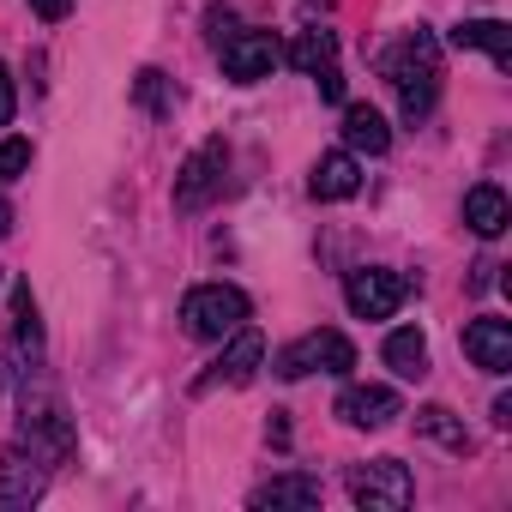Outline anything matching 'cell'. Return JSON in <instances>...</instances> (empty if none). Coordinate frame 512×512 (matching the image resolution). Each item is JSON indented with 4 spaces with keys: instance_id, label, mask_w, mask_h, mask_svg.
Masks as SVG:
<instances>
[{
    "instance_id": "22",
    "label": "cell",
    "mask_w": 512,
    "mask_h": 512,
    "mask_svg": "<svg viewBox=\"0 0 512 512\" xmlns=\"http://www.w3.org/2000/svg\"><path fill=\"white\" fill-rule=\"evenodd\" d=\"M31 169V139H0V181H19Z\"/></svg>"
},
{
    "instance_id": "17",
    "label": "cell",
    "mask_w": 512,
    "mask_h": 512,
    "mask_svg": "<svg viewBox=\"0 0 512 512\" xmlns=\"http://www.w3.org/2000/svg\"><path fill=\"white\" fill-rule=\"evenodd\" d=\"M290 67L296 73H326V67H338V37L332 31H302L296 43H290Z\"/></svg>"
},
{
    "instance_id": "10",
    "label": "cell",
    "mask_w": 512,
    "mask_h": 512,
    "mask_svg": "<svg viewBox=\"0 0 512 512\" xmlns=\"http://www.w3.org/2000/svg\"><path fill=\"white\" fill-rule=\"evenodd\" d=\"M464 356L482 374H512V320H470L464 326Z\"/></svg>"
},
{
    "instance_id": "6",
    "label": "cell",
    "mask_w": 512,
    "mask_h": 512,
    "mask_svg": "<svg viewBox=\"0 0 512 512\" xmlns=\"http://www.w3.org/2000/svg\"><path fill=\"white\" fill-rule=\"evenodd\" d=\"M404 296H410V284L386 266H362V272L344 278V302H350L356 320H392L404 308Z\"/></svg>"
},
{
    "instance_id": "4",
    "label": "cell",
    "mask_w": 512,
    "mask_h": 512,
    "mask_svg": "<svg viewBox=\"0 0 512 512\" xmlns=\"http://www.w3.org/2000/svg\"><path fill=\"white\" fill-rule=\"evenodd\" d=\"M416 494L410 470L398 458H374V464H350V500L368 512H404Z\"/></svg>"
},
{
    "instance_id": "20",
    "label": "cell",
    "mask_w": 512,
    "mask_h": 512,
    "mask_svg": "<svg viewBox=\"0 0 512 512\" xmlns=\"http://www.w3.org/2000/svg\"><path fill=\"white\" fill-rule=\"evenodd\" d=\"M13 320H19V350L43 356V320H37V296H31V284H13Z\"/></svg>"
},
{
    "instance_id": "19",
    "label": "cell",
    "mask_w": 512,
    "mask_h": 512,
    "mask_svg": "<svg viewBox=\"0 0 512 512\" xmlns=\"http://www.w3.org/2000/svg\"><path fill=\"white\" fill-rule=\"evenodd\" d=\"M416 434H428V440H440V446H452V452H470V434H464V422H458L446 404H422V410H416Z\"/></svg>"
},
{
    "instance_id": "15",
    "label": "cell",
    "mask_w": 512,
    "mask_h": 512,
    "mask_svg": "<svg viewBox=\"0 0 512 512\" xmlns=\"http://www.w3.org/2000/svg\"><path fill=\"white\" fill-rule=\"evenodd\" d=\"M386 368H392L398 380H422V374H428V338H422L416 326H398V332L386 338Z\"/></svg>"
},
{
    "instance_id": "2",
    "label": "cell",
    "mask_w": 512,
    "mask_h": 512,
    "mask_svg": "<svg viewBox=\"0 0 512 512\" xmlns=\"http://www.w3.org/2000/svg\"><path fill=\"white\" fill-rule=\"evenodd\" d=\"M181 326H187V338H199V344H223L235 326H247V296H241L235 284H199V290H187V302H181Z\"/></svg>"
},
{
    "instance_id": "8",
    "label": "cell",
    "mask_w": 512,
    "mask_h": 512,
    "mask_svg": "<svg viewBox=\"0 0 512 512\" xmlns=\"http://www.w3.org/2000/svg\"><path fill=\"white\" fill-rule=\"evenodd\" d=\"M217 55H223V73H229L235 85H260V79H272V67L284 61L278 37H266V31H235L229 43H217Z\"/></svg>"
},
{
    "instance_id": "7",
    "label": "cell",
    "mask_w": 512,
    "mask_h": 512,
    "mask_svg": "<svg viewBox=\"0 0 512 512\" xmlns=\"http://www.w3.org/2000/svg\"><path fill=\"white\" fill-rule=\"evenodd\" d=\"M223 169H229V145H223V139H205V145L181 163V175H175V205H181V211L211 205L217 187H223Z\"/></svg>"
},
{
    "instance_id": "24",
    "label": "cell",
    "mask_w": 512,
    "mask_h": 512,
    "mask_svg": "<svg viewBox=\"0 0 512 512\" xmlns=\"http://www.w3.org/2000/svg\"><path fill=\"white\" fill-rule=\"evenodd\" d=\"M13 103H19V97H13V73H7V61H0V127L13 121Z\"/></svg>"
},
{
    "instance_id": "1",
    "label": "cell",
    "mask_w": 512,
    "mask_h": 512,
    "mask_svg": "<svg viewBox=\"0 0 512 512\" xmlns=\"http://www.w3.org/2000/svg\"><path fill=\"white\" fill-rule=\"evenodd\" d=\"M386 79H392L404 115L422 121V115L434 109V97H440V49H434V37H428V31L404 37V43L386 55Z\"/></svg>"
},
{
    "instance_id": "18",
    "label": "cell",
    "mask_w": 512,
    "mask_h": 512,
    "mask_svg": "<svg viewBox=\"0 0 512 512\" xmlns=\"http://www.w3.org/2000/svg\"><path fill=\"white\" fill-rule=\"evenodd\" d=\"M253 506H320L314 476H272L266 488H253Z\"/></svg>"
},
{
    "instance_id": "9",
    "label": "cell",
    "mask_w": 512,
    "mask_h": 512,
    "mask_svg": "<svg viewBox=\"0 0 512 512\" xmlns=\"http://www.w3.org/2000/svg\"><path fill=\"white\" fill-rule=\"evenodd\" d=\"M43 488H49V470H43L37 446H7L0 452V506H31Z\"/></svg>"
},
{
    "instance_id": "3",
    "label": "cell",
    "mask_w": 512,
    "mask_h": 512,
    "mask_svg": "<svg viewBox=\"0 0 512 512\" xmlns=\"http://www.w3.org/2000/svg\"><path fill=\"white\" fill-rule=\"evenodd\" d=\"M356 368V344L344 332H308L296 344L278 350V374L284 380H308V374H350Z\"/></svg>"
},
{
    "instance_id": "21",
    "label": "cell",
    "mask_w": 512,
    "mask_h": 512,
    "mask_svg": "<svg viewBox=\"0 0 512 512\" xmlns=\"http://www.w3.org/2000/svg\"><path fill=\"white\" fill-rule=\"evenodd\" d=\"M133 97H139L151 115H163V109H169V79H163L157 67H145V73H139V85H133Z\"/></svg>"
},
{
    "instance_id": "26",
    "label": "cell",
    "mask_w": 512,
    "mask_h": 512,
    "mask_svg": "<svg viewBox=\"0 0 512 512\" xmlns=\"http://www.w3.org/2000/svg\"><path fill=\"white\" fill-rule=\"evenodd\" d=\"M7 229H13V205L0 199V241H7Z\"/></svg>"
},
{
    "instance_id": "14",
    "label": "cell",
    "mask_w": 512,
    "mask_h": 512,
    "mask_svg": "<svg viewBox=\"0 0 512 512\" xmlns=\"http://www.w3.org/2000/svg\"><path fill=\"white\" fill-rule=\"evenodd\" d=\"M344 145H350V151H368V157H380V151L392 145V127H386V115H380V109H368V103H350V109H344Z\"/></svg>"
},
{
    "instance_id": "12",
    "label": "cell",
    "mask_w": 512,
    "mask_h": 512,
    "mask_svg": "<svg viewBox=\"0 0 512 512\" xmlns=\"http://www.w3.org/2000/svg\"><path fill=\"white\" fill-rule=\"evenodd\" d=\"M314 199H356L362 193V163H356V151H326L320 163H314Z\"/></svg>"
},
{
    "instance_id": "5",
    "label": "cell",
    "mask_w": 512,
    "mask_h": 512,
    "mask_svg": "<svg viewBox=\"0 0 512 512\" xmlns=\"http://www.w3.org/2000/svg\"><path fill=\"white\" fill-rule=\"evenodd\" d=\"M260 362H266V338L253 332V326H235V332L223 338V350H217L211 374H199V380H193V392H217V386H247L253 374H260Z\"/></svg>"
},
{
    "instance_id": "13",
    "label": "cell",
    "mask_w": 512,
    "mask_h": 512,
    "mask_svg": "<svg viewBox=\"0 0 512 512\" xmlns=\"http://www.w3.org/2000/svg\"><path fill=\"white\" fill-rule=\"evenodd\" d=\"M464 223L482 235V241H494L506 223H512V205H506V193L494 187V181H482V187H470L464 193Z\"/></svg>"
},
{
    "instance_id": "11",
    "label": "cell",
    "mask_w": 512,
    "mask_h": 512,
    "mask_svg": "<svg viewBox=\"0 0 512 512\" xmlns=\"http://www.w3.org/2000/svg\"><path fill=\"white\" fill-rule=\"evenodd\" d=\"M392 416H404L392 386H344L338 392V422H350V428H386Z\"/></svg>"
},
{
    "instance_id": "25",
    "label": "cell",
    "mask_w": 512,
    "mask_h": 512,
    "mask_svg": "<svg viewBox=\"0 0 512 512\" xmlns=\"http://www.w3.org/2000/svg\"><path fill=\"white\" fill-rule=\"evenodd\" d=\"M31 7H37V19H49V25H61V19L73 13V0H31Z\"/></svg>"
},
{
    "instance_id": "16",
    "label": "cell",
    "mask_w": 512,
    "mask_h": 512,
    "mask_svg": "<svg viewBox=\"0 0 512 512\" xmlns=\"http://www.w3.org/2000/svg\"><path fill=\"white\" fill-rule=\"evenodd\" d=\"M452 43H458V49H482V55H494L500 67L512 61V31H506L500 19H464V25L452 31Z\"/></svg>"
},
{
    "instance_id": "23",
    "label": "cell",
    "mask_w": 512,
    "mask_h": 512,
    "mask_svg": "<svg viewBox=\"0 0 512 512\" xmlns=\"http://www.w3.org/2000/svg\"><path fill=\"white\" fill-rule=\"evenodd\" d=\"M314 85H320V97H326V103H344V73H338V67L314 73Z\"/></svg>"
}]
</instances>
